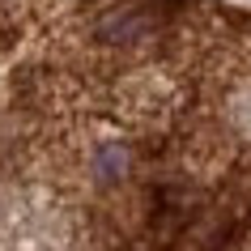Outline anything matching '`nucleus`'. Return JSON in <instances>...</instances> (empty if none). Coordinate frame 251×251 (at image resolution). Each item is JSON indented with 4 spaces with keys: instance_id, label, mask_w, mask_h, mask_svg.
Here are the masks:
<instances>
[{
    "instance_id": "nucleus-1",
    "label": "nucleus",
    "mask_w": 251,
    "mask_h": 251,
    "mask_svg": "<svg viewBox=\"0 0 251 251\" xmlns=\"http://www.w3.org/2000/svg\"><path fill=\"white\" fill-rule=\"evenodd\" d=\"M200 251H251V209L238 222H226L222 230H213V238Z\"/></svg>"
}]
</instances>
